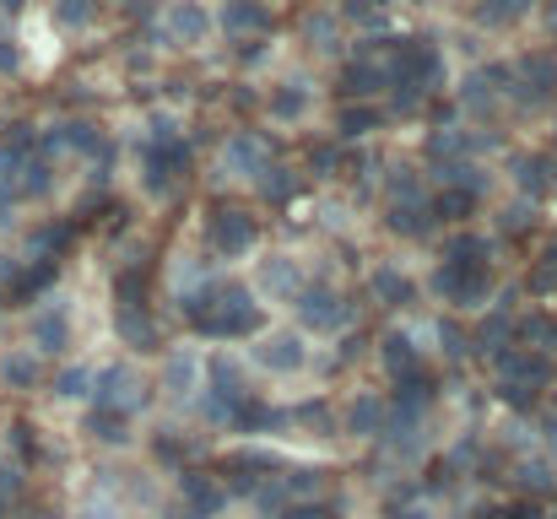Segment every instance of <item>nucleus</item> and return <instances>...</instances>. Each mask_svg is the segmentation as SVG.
<instances>
[{"instance_id":"1","label":"nucleus","mask_w":557,"mask_h":519,"mask_svg":"<svg viewBox=\"0 0 557 519\" xmlns=\"http://www.w3.org/2000/svg\"><path fill=\"white\" fill-rule=\"evenodd\" d=\"M174 33L179 38H195V33H206V17H201V6H174Z\"/></svg>"},{"instance_id":"2","label":"nucleus","mask_w":557,"mask_h":519,"mask_svg":"<svg viewBox=\"0 0 557 519\" xmlns=\"http://www.w3.org/2000/svg\"><path fill=\"white\" fill-rule=\"evenodd\" d=\"M60 22H87V0H60Z\"/></svg>"}]
</instances>
